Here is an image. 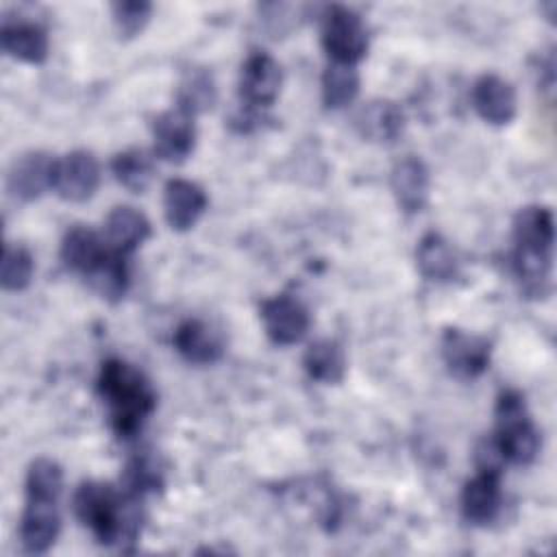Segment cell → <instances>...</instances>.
Segmentation results:
<instances>
[{
	"mask_svg": "<svg viewBox=\"0 0 557 557\" xmlns=\"http://www.w3.org/2000/svg\"><path fill=\"white\" fill-rule=\"evenodd\" d=\"M492 344L474 333L448 326L442 333V359L457 379H476L490 368Z\"/></svg>",
	"mask_w": 557,
	"mask_h": 557,
	"instance_id": "5b68a950",
	"label": "cell"
},
{
	"mask_svg": "<svg viewBox=\"0 0 557 557\" xmlns=\"http://www.w3.org/2000/svg\"><path fill=\"white\" fill-rule=\"evenodd\" d=\"M152 139L157 157L170 163L185 161L196 146L194 115L181 107L163 111L152 124Z\"/></svg>",
	"mask_w": 557,
	"mask_h": 557,
	"instance_id": "9c48e42d",
	"label": "cell"
},
{
	"mask_svg": "<svg viewBox=\"0 0 557 557\" xmlns=\"http://www.w3.org/2000/svg\"><path fill=\"white\" fill-rule=\"evenodd\" d=\"M61 518L57 503L28 500L20 520V540L28 553H46L59 537Z\"/></svg>",
	"mask_w": 557,
	"mask_h": 557,
	"instance_id": "9a60e30c",
	"label": "cell"
},
{
	"mask_svg": "<svg viewBox=\"0 0 557 557\" xmlns=\"http://www.w3.org/2000/svg\"><path fill=\"white\" fill-rule=\"evenodd\" d=\"M100 183V165L87 150H72L57 159L52 189L67 202L89 200Z\"/></svg>",
	"mask_w": 557,
	"mask_h": 557,
	"instance_id": "ba28073f",
	"label": "cell"
},
{
	"mask_svg": "<svg viewBox=\"0 0 557 557\" xmlns=\"http://www.w3.org/2000/svg\"><path fill=\"white\" fill-rule=\"evenodd\" d=\"M259 313L268 337L278 346H292L309 331L311 320L307 307L289 294H278L263 300Z\"/></svg>",
	"mask_w": 557,
	"mask_h": 557,
	"instance_id": "52a82bcc",
	"label": "cell"
},
{
	"mask_svg": "<svg viewBox=\"0 0 557 557\" xmlns=\"http://www.w3.org/2000/svg\"><path fill=\"white\" fill-rule=\"evenodd\" d=\"M163 487V472L157 461L148 455L133 457L122 472V492L144 498L150 492H159Z\"/></svg>",
	"mask_w": 557,
	"mask_h": 557,
	"instance_id": "f1b7e54d",
	"label": "cell"
},
{
	"mask_svg": "<svg viewBox=\"0 0 557 557\" xmlns=\"http://www.w3.org/2000/svg\"><path fill=\"white\" fill-rule=\"evenodd\" d=\"M500 476L476 472L461 490V513L470 524H490L500 511Z\"/></svg>",
	"mask_w": 557,
	"mask_h": 557,
	"instance_id": "e0dca14e",
	"label": "cell"
},
{
	"mask_svg": "<svg viewBox=\"0 0 557 557\" xmlns=\"http://www.w3.org/2000/svg\"><path fill=\"white\" fill-rule=\"evenodd\" d=\"M85 278H87L89 287L107 302L122 300L128 289V281H131L126 255L109 248L107 255L85 274Z\"/></svg>",
	"mask_w": 557,
	"mask_h": 557,
	"instance_id": "603a6c76",
	"label": "cell"
},
{
	"mask_svg": "<svg viewBox=\"0 0 557 557\" xmlns=\"http://www.w3.org/2000/svg\"><path fill=\"white\" fill-rule=\"evenodd\" d=\"M98 396L107 407L109 426L117 437H133L157 407V394L141 370L122 361L107 359L96 381Z\"/></svg>",
	"mask_w": 557,
	"mask_h": 557,
	"instance_id": "7a4b0ae2",
	"label": "cell"
},
{
	"mask_svg": "<svg viewBox=\"0 0 557 557\" xmlns=\"http://www.w3.org/2000/svg\"><path fill=\"white\" fill-rule=\"evenodd\" d=\"M111 170H113V176L117 178V183L124 185L133 194H141L154 176L152 159L144 150H137V148L117 152L111 161Z\"/></svg>",
	"mask_w": 557,
	"mask_h": 557,
	"instance_id": "4316f807",
	"label": "cell"
},
{
	"mask_svg": "<svg viewBox=\"0 0 557 557\" xmlns=\"http://www.w3.org/2000/svg\"><path fill=\"white\" fill-rule=\"evenodd\" d=\"M63 470L57 461L39 457L28 466L26 472V498L28 500H52L61 496Z\"/></svg>",
	"mask_w": 557,
	"mask_h": 557,
	"instance_id": "83f0119b",
	"label": "cell"
},
{
	"mask_svg": "<svg viewBox=\"0 0 557 557\" xmlns=\"http://www.w3.org/2000/svg\"><path fill=\"white\" fill-rule=\"evenodd\" d=\"M359 94V72L352 63L331 61L322 74V100L326 109H344Z\"/></svg>",
	"mask_w": 557,
	"mask_h": 557,
	"instance_id": "d4e9b609",
	"label": "cell"
},
{
	"mask_svg": "<svg viewBox=\"0 0 557 557\" xmlns=\"http://www.w3.org/2000/svg\"><path fill=\"white\" fill-rule=\"evenodd\" d=\"M416 263L420 274L435 283L453 281L459 272V259L453 246L440 233H426L418 242Z\"/></svg>",
	"mask_w": 557,
	"mask_h": 557,
	"instance_id": "44dd1931",
	"label": "cell"
},
{
	"mask_svg": "<svg viewBox=\"0 0 557 557\" xmlns=\"http://www.w3.org/2000/svg\"><path fill=\"white\" fill-rule=\"evenodd\" d=\"M215 102V83L211 72L205 67H191L183 74L176 94V107L185 109L191 115H198L211 109Z\"/></svg>",
	"mask_w": 557,
	"mask_h": 557,
	"instance_id": "484cf974",
	"label": "cell"
},
{
	"mask_svg": "<svg viewBox=\"0 0 557 557\" xmlns=\"http://www.w3.org/2000/svg\"><path fill=\"white\" fill-rule=\"evenodd\" d=\"M137 496L117 492L109 483L87 481L74 492L76 518L96 535L104 546L128 550L141 531V507Z\"/></svg>",
	"mask_w": 557,
	"mask_h": 557,
	"instance_id": "6da1fadb",
	"label": "cell"
},
{
	"mask_svg": "<svg viewBox=\"0 0 557 557\" xmlns=\"http://www.w3.org/2000/svg\"><path fill=\"white\" fill-rule=\"evenodd\" d=\"M389 185L398 207L405 213H418L429 200V170L422 159L409 154L394 163Z\"/></svg>",
	"mask_w": 557,
	"mask_h": 557,
	"instance_id": "5bb4252c",
	"label": "cell"
},
{
	"mask_svg": "<svg viewBox=\"0 0 557 557\" xmlns=\"http://www.w3.org/2000/svg\"><path fill=\"white\" fill-rule=\"evenodd\" d=\"M35 272L33 255L17 244H7L2 250L0 281L7 292H22L30 285Z\"/></svg>",
	"mask_w": 557,
	"mask_h": 557,
	"instance_id": "f546056e",
	"label": "cell"
},
{
	"mask_svg": "<svg viewBox=\"0 0 557 557\" xmlns=\"http://www.w3.org/2000/svg\"><path fill=\"white\" fill-rule=\"evenodd\" d=\"M150 15H152V4L144 2V0L111 4L113 24H115L120 37H124V39L139 35L146 28V24L150 22Z\"/></svg>",
	"mask_w": 557,
	"mask_h": 557,
	"instance_id": "4dcf8cb0",
	"label": "cell"
},
{
	"mask_svg": "<svg viewBox=\"0 0 557 557\" xmlns=\"http://www.w3.org/2000/svg\"><path fill=\"white\" fill-rule=\"evenodd\" d=\"M302 366L309 379L324 385L342 383L346 374V357L335 339H318L309 344L302 357Z\"/></svg>",
	"mask_w": 557,
	"mask_h": 557,
	"instance_id": "cb8c5ba5",
	"label": "cell"
},
{
	"mask_svg": "<svg viewBox=\"0 0 557 557\" xmlns=\"http://www.w3.org/2000/svg\"><path fill=\"white\" fill-rule=\"evenodd\" d=\"M57 159L50 152L33 150L13 161L7 174V189L20 200H35L54 183Z\"/></svg>",
	"mask_w": 557,
	"mask_h": 557,
	"instance_id": "30bf717a",
	"label": "cell"
},
{
	"mask_svg": "<svg viewBox=\"0 0 557 557\" xmlns=\"http://www.w3.org/2000/svg\"><path fill=\"white\" fill-rule=\"evenodd\" d=\"M322 46L331 61L352 63L368 52V28L359 13L344 4H331L322 13Z\"/></svg>",
	"mask_w": 557,
	"mask_h": 557,
	"instance_id": "277c9868",
	"label": "cell"
},
{
	"mask_svg": "<svg viewBox=\"0 0 557 557\" xmlns=\"http://www.w3.org/2000/svg\"><path fill=\"white\" fill-rule=\"evenodd\" d=\"M505 455L496 442V437H483L476 446H474V466L476 472H487V474H496L500 476L505 470Z\"/></svg>",
	"mask_w": 557,
	"mask_h": 557,
	"instance_id": "1f68e13d",
	"label": "cell"
},
{
	"mask_svg": "<svg viewBox=\"0 0 557 557\" xmlns=\"http://www.w3.org/2000/svg\"><path fill=\"white\" fill-rule=\"evenodd\" d=\"M207 209L205 189L187 178H172L163 189V213L172 231H189Z\"/></svg>",
	"mask_w": 557,
	"mask_h": 557,
	"instance_id": "7c38bea8",
	"label": "cell"
},
{
	"mask_svg": "<svg viewBox=\"0 0 557 557\" xmlns=\"http://www.w3.org/2000/svg\"><path fill=\"white\" fill-rule=\"evenodd\" d=\"M472 107L487 124L505 126L518 111L516 89L498 74H483L472 87Z\"/></svg>",
	"mask_w": 557,
	"mask_h": 557,
	"instance_id": "8fae6325",
	"label": "cell"
},
{
	"mask_svg": "<svg viewBox=\"0 0 557 557\" xmlns=\"http://www.w3.org/2000/svg\"><path fill=\"white\" fill-rule=\"evenodd\" d=\"M107 250H109V246H107L104 237H100L89 226H81V224L72 226L61 242L63 263L70 270L81 272L83 276L107 255Z\"/></svg>",
	"mask_w": 557,
	"mask_h": 557,
	"instance_id": "7402d4cb",
	"label": "cell"
},
{
	"mask_svg": "<svg viewBox=\"0 0 557 557\" xmlns=\"http://www.w3.org/2000/svg\"><path fill=\"white\" fill-rule=\"evenodd\" d=\"M172 342L178 355L189 363H215L224 352L222 337L207 322L196 318L181 322L174 331Z\"/></svg>",
	"mask_w": 557,
	"mask_h": 557,
	"instance_id": "2e32d148",
	"label": "cell"
},
{
	"mask_svg": "<svg viewBox=\"0 0 557 557\" xmlns=\"http://www.w3.org/2000/svg\"><path fill=\"white\" fill-rule=\"evenodd\" d=\"M2 50L22 63H44L48 57V35L35 22L4 20L0 28Z\"/></svg>",
	"mask_w": 557,
	"mask_h": 557,
	"instance_id": "ac0fdd59",
	"label": "cell"
},
{
	"mask_svg": "<svg viewBox=\"0 0 557 557\" xmlns=\"http://www.w3.org/2000/svg\"><path fill=\"white\" fill-rule=\"evenodd\" d=\"M355 128L368 141L392 144L405 131V113L394 100L376 98L357 111Z\"/></svg>",
	"mask_w": 557,
	"mask_h": 557,
	"instance_id": "4fadbf2b",
	"label": "cell"
},
{
	"mask_svg": "<svg viewBox=\"0 0 557 557\" xmlns=\"http://www.w3.org/2000/svg\"><path fill=\"white\" fill-rule=\"evenodd\" d=\"M148 218L135 207H115L104 222V242L111 250L128 255L150 237Z\"/></svg>",
	"mask_w": 557,
	"mask_h": 557,
	"instance_id": "d6986e66",
	"label": "cell"
},
{
	"mask_svg": "<svg viewBox=\"0 0 557 557\" xmlns=\"http://www.w3.org/2000/svg\"><path fill=\"white\" fill-rule=\"evenodd\" d=\"M513 244L520 250L553 252V244H555L553 211L544 205L522 207L513 218Z\"/></svg>",
	"mask_w": 557,
	"mask_h": 557,
	"instance_id": "ffe728a7",
	"label": "cell"
},
{
	"mask_svg": "<svg viewBox=\"0 0 557 557\" xmlns=\"http://www.w3.org/2000/svg\"><path fill=\"white\" fill-rule=\"evenodd\" d=\"M496 431L494 437L509 463L529 466L535 461L542 440L540 431L531 420L524 396L516 389H505L496 398L494 407Z\"/></svg>",
	"mask_w": 557,
	"mask_h": 557,
	"instance_id": "3957f363",
	"label": "cell"
},
{
	"mask_svg": "<svg viewBox=\"0 0 557 557\" xmlns=\"http://www.w3.org/2000/svg\"><path fill=\"white\" fill-rule=\"evenodd\" d=\"M283 83L281 65L268 52L255 50L246 57L239 72V98L248 109L270 107Z\"/></svg>",
	"mask_w": 557,
	"mask_h": 557,
	"instance_id": "8992f818",
	"label": "cell"
}]
</instances>
